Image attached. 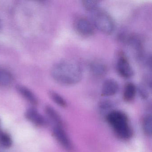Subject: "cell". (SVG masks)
I'll return each mask as SVG.
<instances>
[{
  "mask_svg": "<svg viewBox=\"0 0 152 152\" xmlns=\"http://www.w3.org/2000/svg\"><path fill=\"white\" fill-rule=\"evenodd\" d=\"M119 89V84L115 80L109 79L104 81L101 89L102 96H111L117 93Z\"/></svg>",
  "mask_w": 152,
  "mask_h": 152,
  "instance_id": "cell-8",
  "label": "cell"
},
{
  "mask_svg": "<svg viewBox=\"0 0 152 152\" xmlns=\"http://www.w3.org/2000/svg\"><path fill=\"white\" fill-rule=\"evenodd\" d=\"M137 90L138 92L139 96L142 99L146 100L148 98L149 93L147 88L144 85H140L137 88Z\"/></svg>",
  "mask_w": 152,
  "mask_h": 152,
  "instance_id": "cell-19",
  "label": "cell"
},
{
  "mask_svg": "<svg viewBox=\"0 0 152 152\" xmlns=\"http://www.w3.org/2000/svg\"><path fill=\"white\" fill-rule=\"evenodd\" d=\"M107 120L117 137L121 139L127 140L133 136V130L129 124L127 115L124 112L112 111L107 115Z\"/></svg>",
  "mask_w": 152,
  "mask_h": 152,
  "instance_id": "cell-2",
  "label": "cell"
},
{
  "mask_svg": "<svg viewBox=\"0 0 152 152\" xmlns=\"http://www.w3.org/2000/svg\"><path fill=\"white\" fill-rule=\"evenodd\" d=\"M52 133L56 140L65 150L68 152H72L73 150L72 143L63 127L55 126Z\"/></svg>",
  "mask_w": 152,
  "mask_h": 152,
  "instance_id": "cell-6",
  "label": "cell"
},
{
  "mask_svg": "<svg viewBox=\"0 0 152 152\" xmlns=\"http://www.w3.org/2000/svg\"><path fill=\"white\" fill-rule=\"evenodd\" d=\"M137 87L132 83H128L124 86L123 98L124 100L127 102H129L134 99L136 93Z\"/></svg>",
  "mask_w": 152,
  "mask_h": 152,
  "instance_id": "cell-13",
  "label": "cell"
},
{
  "mask_svg": "<svg viewBox=\"0 0 152 152\" xmlns=\"http://www.w3.org/2000/svg\"><path fill=\"white\" fill-rule=\"evenodd\" d=\"M152 115L147 114L144 116L142 121V128L144 133L147 136H151L152 132Z\"/></svg>",
  "mask_w": 152,
  "mask_h": 152,
  "instance_id": "cell-15",
  "label": "cell"
},
{
  "mask_svg": "<svg viewBox=\"0 0 152 152\" xmlns=\"http://www.w3.org/2000/svg\"><path fill=\"white\" fill-rule=\"evenodd\" d=\"M82 5L84 9L91 13L99 8V1H83Z\"/></svg>",
  "mask_w": 152,
  "mask_h": 152,
  "instance_id": "cell-18",
  "label": "cell"
},
{
  "mask_svg": "<svg viewBox=\"0 0 152 152\" xmlns=\"http://www.w3.org/2000/svg\"><path fill=\"white\" fill-rule=\"evenodd\" d=\"M89 68L91 74L96 78L104 77L107 72V67L105 64L98 60L91 62Z\"/></svg>",
  "mask_w": 152,
  "mask_h": 152,
  "instance_id": "cell-9",
  "label": "cell"
},
{
  "mask_svg": "<svg viewBox=\"0 0 152 152\" xmlns=\"http://www.w3.org/2000/svg\"><path fill=\"white\" fill-rule=\"evenodd\" d=\"M99 108L103 110H107L112 108L113 106V104L112 101L107 99L101 100L99 104Z\"/></svg>",
  "mask_w": 152,
  "mask_h": 152,
  "instance_id": "cell-20",
  "label": "cell"
},
{
  "mask_svg": "<svg viewBox=\"0 0 152 152\" xmlns=\"http://www.w3.org/2000/svg\"><path fill=\"white\" fill-rule=\"evenodd\" d=\"M91 23L98 30L103 33L110 34L115 28V23L107 12L98 8L91 13Z\"/></svg>",
  "mask_w": 152,
  "mask_h": 152,
  "instance_id": "cell-3",
  "label": "cell"
},
{
  "mask_svg": "<svg viewBox=\"0 0 152 152\" xmlns=\"http://www.w3.org/2000/svg\"><path fill=\"white\" fill-rule=\"evenodd\" d=\"M49 94L51 99L58 105L62 107H66L67 106V102L65 99L56 91H51Z\"/></svg>",
  "mask_w": 152,
  "mask_h": 152,
  "instance_id": "cell-17",
  "label": "cell"
},
{
  "mask_svg": "<svg viewBox=\"0 0 152 152\" xmlns=\"http://www.w3.org/2000/svg\"><path fill=\"white\" fill-rule=\"evenodd\" d=\"M45 112L49 118L55 124V126H63V121L56 110L50 106H46Z\"/></svg>",
  "mask_w": 152,
  "mask_h": 152,
  "instance_id": "cell-11",
  "label": "cell"
},
{
  "mask_svg": "<svg viewBox=\"0 0 152 152\" xmlns=\"http://www.w3.org/2000/svg\"><path fill=\"white\" fill-rule=\"evenodd\" d=\"M116 70L118 75L124 79H129L134 75V70L123 52L119 53L116 64Z\"/></svg>",
  "mask_w": 152,
  "mask_h": 152,
  "instance_id": "cell-4",
  "label": "cell"
},
{
  "mask_svg": "<svg viewBox=\"0 0 152 152\" xmlns=\"http://www.w3.org/2000/svg\"><path fill=\"white\" fill-rule=\"evenodd\" d=\"M18 92L21 96L33 105H37L39 100L35 94L27 87L23 85H18L16 87Z\"/></svg>",
  "mask_w": 152,
  "mask_h": 152,
  "instance_id": "cell-10",
  "label": "cell"
},
{
  "mask_svg": "<svg viewBox=\"0 0 152 152\" xmlns=\"http://www.w3.org/2000/svg\"><path fill=\"white\" fill-rule=\"evenodd\" d=\"M74 28L78 34L84 37L92 36L95 33L92 23L84 17H79L74 21Z\"/></svg>",
  "mask_w": 152,
  "mask_h": 152,
  "instance_id": "cell-5",
  "label": "cell"
},
{
  "mask_svg": "<svg viewBox=\"0 0 152 152\" xmlns=\"http://www.w3.org/2000/svg\"><path fill=\"white\" fill-rule=\"evenodd\" d=\"M125 41L137 51L138 56L140 58L142 57L143 55H142V50L143 45L142 40L139 36L135 34L129 35V37H127V39H126Z\"/></svg>",
  "mask_w": 152,
  "mask_h": 152,
  "instance_id": "cell-12",
  "label": "cell"
},
{
  "mask_svg": "<svg viewBox=\"0 0 152 152\" xmlns=\"http://www.w3.org/2000/svg\"><path fill=\"white\" fill-rule=\"evenodd\" d=\"M25 117L29 121L38 127H44L48 124L46 118L34 107H30L26 111Z\"/></svg>",
  "mask_w": 152,
  "mask_h": 152,
  "instance_id": "cell-7",
  "label": "cell"
},
{
  "mask_svg": "<svg viewBox=\"0 0 152 152\" xmlns=\"http://www.w3.org/2000/svg\"><path fill=\"white\" fill-rule=\"evenodd\" d=\"M13 145V140L9 133L0 132V146L4 148H9Z\"/></svg>",
  "mask_w": 152,
  "mask_h": 152,
  "instance_id": "cell-16",
  "label": "cell"
},
{
  "mask_svg": "<svg viewBox=\"0 0 152 152\" xmlns=\"http://www.w3.org/2000/svg\"><path fill=\"white\" fill-rule=\"evenodd\" d=\"M52 78L56 82L65 86L78 83L82 79V68L75 61L64 60L57 63L52 67Z\"/></svg>",
  "mask_w": 152,
  "mask_h": 152,
  "instance_id": "cell-1",
  "label": "cell"
},
{
  "mask_svg": "<svg viewBox=\"0 0 152 152\" xmlns=\"http://www.w3.org/2000/svg\"><path fill=\"white\" fill-rule=\"evenodd\" d=\"M13 81V77L10 72L5 69H0V86L7 87Z\"/></svg>",
  "mask_w": 152,
  "mask_h": 152,
  "instance_id": "cell-14",
  "label": "cell"
}]
</instances>
